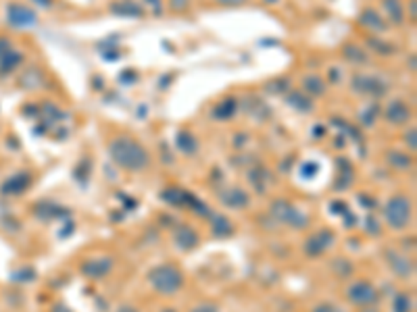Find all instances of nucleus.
I'll use <instances>...</instances> for the list:
<instances>
[{
  "mask_svg": "<svg viewBox=\"0 0 417 312\" xmlns=\"http://www.w3.org/2000/svg\"><path fill=\"white\" fill-rule=\"evenodd\" d=\"M108 156L119 169L130 171V173H140V171L149 169V164H151L149 150L140 142H136L132 138H125V136L111 140Z\"/></svg>",
  "mask_w": 417,
  "mask_h": 312,
  "instance_id": "obj_1",
  "label": "nucleus"
},
{
  "mask_svg": "<svg viewBox=\"0 0 417 312\" xmlns=\"http://www.w3.org/2000/svg\"><path fill=\"white\" fill-rule=\"evenodd\" d=\"M149 283L161 296H175L184 287V273L175 264H158L149 273Z\"/></svg>",
  "mask_w": 417,
  "mask_h": 312,
  "instance_id": "obj_2",
  "label": "nucleus"
},
{
  "mask_svg": "<svg viewBox=\"0 0 417 312\" xmlns=\"http://www.w3.org/2000/svg\"><path fill=\"white\" fill-rule=\"evenodd\" d=\"M411 214H413V202L409 196L405 194H394L386 207H384V219H386V225L394 231H403L409 227L411 223Z\"/></svg>",
  "mask_w": 417,
  "mask_h": 312,
  "instance_id": "obj_3",
  "label": "nucleus"
},
{
  "mask_svg": "<svg viewBox=\"0 0 417 312\" xmlns=\"http://www.w3.org/2000/svg\"><path fill=\"white\" fill-rule=\"evenodd\" d=\"M271 214L280 221V223H286L294 229H305L309 225V216L305 212H301L297 207H292L290 202L286 200H278L271 204Z\"/></svg>",
  "mask_w": 417,
  "mask_h": 312,
  "instance_id": "obj_4",
  "label": "nucleus"
},
{
  "mask_svg": "<svg viewBox=\"0 0 417 312\" xmlns=\"http://www.w3.org/2000/svg\"><path fill=\"white\" fill-rule=\"evenodd\" d=\"M6 21L15 30H32L38 25V15L34 8H30L21 2H13L6 8Z\"/></svg>",
  "mask_w": 417,
  "mask_h": 312,
  "instance_id": "obj_5",
  "label": "nucleus"
},
{
  "mask_svg": "<svg viewBox=\"0 0 417 312\" xmlns=\"http://www.w3.org/2000/svg\"><path fill=\"white\" fill-rule=\"evenodd\" d=\"M347 298H349L351 304L367 308V306H373L378 302V290H375L373 283H369L365 279H359V281H355V283L349 285Z\"/></svg>",
  "mask_w": 417,
  "mask_h": 312,
  "instance_id": "obj_6",
  "label": "nucleus"
},
{
  "mask_svg": "<svg viewBox=\"0 0 417 312\" xmlns=\"http://www.w3.org/2000/svg\"><path fill=\"white\" fill-rule=\"evenodd\" d=\"M353 90L357 94H367V96H373V98H382L388 94V84L382 82L380 77L375 75H363V73H357L351 82Z\"/></svg>",
  "mask_w": 417,
  "mask_h": 312,
  "instance_id": "obj_7",
  "label": "nucleus"
},
{
  "mask_svg": "<svg viewBox=\"0 0 417 312\" xmlns=\"http://www.w3.org/2000/svg\"><path fill=\"white\" fill-rule=\"evenodd\" d=\"M334 246V233L330 229H319L305 242V254L309 259H319L323 256L330 248Z\"/></svg>",
  "mask_w": 417,
  "mask_h": 312,
  "instance_id": "obj_8",
  "label": "nucleus"
},
{
  "mask_svg": "<svg viewBox=\"0 0 417 312\" xmlns=\"http://www.w3.org/2000/svg\"><path fill=\"white\" fill-rule=\"evenodd\" d=\"M173 244H175V248H180L182 252H190V250H194V248L201 244V238H199V233H197L192 227H188V225H178L175 231H173Z\"/></svg>",
  "mask_w": 417,
  "mask_h": 312,
  "instance_id": "obj_9",
  "label": "nucleus"
},
{
  "mask_svg": "<svg viewBox=\"0 0 417 312\" xmlns=\"http://www.w3.org/2000/svg\"><path fill=\"white\" fill-rule=\"evenodd\" d=\"M384 119L390 125H405V123L411 121V108H409V104L403 103V100H392L384 110Z\"/></svg>",
  "mask_w": 417,
  "mask_h": 312,
  "instance_id": "obj_10",
  "label": "nucleus"
},
{
  "mask_svg": "<svg viewBox=\"0 0 417 312\" xmlns=\"http://www.w3.org/2000/svg\"><path fill=\"white\" fill-rule=\"evenodd\" d=\"M219 200H221L223 207L234 208V210L249 208V204H251V196L242 188H228V190H223L219 194Z\"/></svg>",
  "mask_w": 417,
  "mask_h": 312,
  "instance_id": "obj_11",
  "label": "nucleus"
},
{
  "mask_svg": "<svg viewBox=\"0 0 417 312\" xmlns=\"http://www.w3.org/2000/svg\"><path fill=\"white\" fill-rule=\"evenodd\" d=\"M113 268V259L101 256V259H90L82 264V273L90 279H103Z\"/></svg>",
  "mask_w": 417,
  "mask_h": 312,
  "instance_id": "obj_12",
  "label": "nucleus"
},
{
  "mask_svg": "<svg viewBox=\"0 0 417 312\" xmlns=\"http://www.w3.org/2000/svg\"><path fill=\"white\" fill-rule=\"evenodd\" d=\"M30 186H32V175L25 173V171H21V173H15L13 177H8V179L2 183V194L19 196V194H23Z\"/></svg>",
  "mask_w": 417,
  "mask_h": 312,
  "instance_id": "obj_13",
  "label": "nucleus"
},
{
  "mask_svg": "<svg viewBox=\"0 0 417 312\" xmlns=\"http://www.w3.org/2000/svg\"><path fill=\"white\" fill-rule=\"evenodd\" d=\"M386 260H388V264H390L394 275H399V277H411L413 275V260L409 256L399 254V252L392 250V252L386 254Z\"/></svg>",
  "mask_w": 417,
  "mask_h": 312,
  "instance_id": "obj_14",
  "label": "nucleus"
},
{
  "mask_svg": "<svg viewBox=\"0 0 417 312\" xmlns=\"http://www.w3.org/2000/svg\"><path fill=\"white\" fill-rule=\"evenodd\" d=\"M359 23L363 25L365 30H371V32H375V34H382V32L388 30V23H386V21L382 19V15L375 13L373 8H363V11H361Z\"/></svg>",
  "mask_w": 417,
  "mask_h": 312,
  "instance_id": "obj_15",
  "label": "nucleus"
},
{
  "mask_svg": "<svg viewBox=\"0 0 417 312\" xmlns=\"http://www.w3.org/2000/svg\"><path fill=\"white\" fill-rule=\"evenodd\" d=\"M303 92L311 98H317V96H323L328 92V84L321 75L317 73H311V75H305L303 77Z\"/></svg>",
  "mask_w": 417,
  "mask_h": 312,
  "instance_id": "obj_16",
  "label": "nucleus"
},
{
  "mask_svg": "<svg viewBox=\"0 0 417 312\" xmlns=\"http://www.w3.org/2000/svg\"><path fill=\"white\" fill-rule=\"evenodd\" d=\"M208 216H211V233L215 238L225 240V238L234 235V225L228 216H223V214H208Z\"/></svg>",
  "mask_w": 417,
  "mask_h": 312,
  "instance_id": "obj_17",
  "label": "nucleus"
},
{
  "mask_svg": "<svg viewBox=\"0 0 417 312\" xmlns=\"http://www.w3.org/2000/svg\"><path fill=\"white\" fill-rule=\"evenodd\" d=\"M286 104L299 112H311L313 110V100L311 96H307L303 90H290L286 94Z\"/></svg>",
  "mask_w": 417,
  "mask_h": 312,
  "instance_id": "obj_18",
  "label": "nucleus"
},
{
  "mask_svg": "<svg viewBox=\"0 0 417 312\" xmlns=\"http://www.w3.org/2000/svg\"><path fill=\"white\" fill-rule=\"evenodd\" d=\"M111 13L113 15H119V17H142L144 15V8L138 2L125 0V2H113L111 4Z\"/></svg>",
  "mask_w": 417,
  "mask_h": 312,
  "instance_id": "obj_19",
  "label": "nucleus"
},
{
  "mask_svg": "<svg viewBox=\"0 0 417 312\" xmlns=\"http://www.w3.org/2000/svg\"><path fill=\"white\" fill-rule=\"evenodd\" d=\"M382 6H384L388 19L394 25H403L405 23V6H403V0H382Z\"/></svg>",
  "mask_w": 417,
  "mask_h": 312,
  "instance_id": "obj_20",
  "label": "nucleus"
},
{
  "mask_svg": "<svg viewBox=\"0 0 417 312\" xmlns=\"http://www.w3.org/2000/svg\"><path fill=\"white\" fill-rule=\"evenodd\" d=\"M236 110H238L236 98H225V100H221V103L213 106L211 115H213V119H217V121H225V119H232V117L236 115Z\"/></svg>",
  "mask_w": 417,
  "mask_h": 312,
  "instance_id": "obj_21",
  "label": "nucleus"
},
{
  "mask_svg": "<svg viewBox=\"0 0 417 312\" xmlns=\"http://www.w3.org/2000/svg\"><path fill=\"white\" fill-rule=\"evenodd\" d=\"M342 56L349 60V63H353V65H367L369 63V54L367 51H363L359 44H344L342 46Z\"/></svg>",
  "mask_w": 417,
  "mask_h": 312,
  "instance_id": "obj_22",
  "label": "nucleus"
},
{
  "mask_svg": "<svg viewBox=\"0 0 417 312\" xmlns=\"http://www.w3.org/2000/svg\"><path fill=\"white\" fill-rule=\"evenodd\" d=\"M175 146L184 152V155H194L199 150V142L190 131H180L175 136Z\"/></svg>",
  "mask_w": 417,
  "mask_h": 312,
  "instance_id": "obj_23",
  "label": "nucleus"
},
{
  "mask_svg": "<svg viewBox=\"0 0 417 312\" xmlns=\"http://www.w3.org/2000/svg\"><path fill=\"white\" fill-rule=\"evenodd\" d=\"M21 60H23V54L19 51H8L4 56H0V71L2 73H8V71H13L17 65H21Z\"/></svg>",
  "mask_w": 417,
  "mask_h": 312,
  "instance_id": "obj_24",
  "label": "nucleus"
},
{
  "mask_svg": "<svg viewBox=\"0 0 417 312\" xmlns=\"http://www.w3.org/2000/svg\"><path fill=\"white\" fill-rule=\"evenodd\" d=\"M388 162L394 167V169H411L413 164V156H409L407 152H399V150H392L388 152Z\"/></svg>",
  "mask_w": 417,
  "mask_h": 312,
  "instance_id": "obj_25",
  "label": "nucleus"
},
{
  "mask_svg": "<svg viewBox=\"0 0 417 312\" xmlns=\"http://www.w3.org/2000/svg\"><path fill=\"white\" fill-rule=\"evenodd\" d=\"M265 90H267L269 94H286V92H290L292 88H290V82H288L286 77H278V79L267 82V84H265Z\"/></svg>",
  "mask_w": 417,
  "mask_h": 312,
  "instance_id": "obj_26",
  "label": "nucleus"
},
{
  "mask_svg": "<svg viewBox=\"0 0 417 312\" xmlns=\"http://www.w3.org/2000/svg\"><path fill=\"white\" fill-rule=\"evenodd\" d=\"M353 262L347 259H336L332 262V273L336 275V277H351L353 275Z\"/></svg>",
  "mask_w": 417,
  "mask_h": 312,
  "instance_id": "obj_27",
  "label": "nucleus"
},
{
  "mask_svg": "<svg viewBox=\"0 0 417 312\" xmlns=\"http://www.w3.org/2000/svg\"><path fill=\"white\" fill-rule=\"evenodd\" d=\"M413 308V300L409 294H399L392 302V312H411Z\"/></svg>",
  "mask_w": 417,
  "mask_h": 312,
  "instance_id": "obj_28",
  "label": "nucleus"
},
{
  "mask_svg": "<svg viewBox=\"0 0 417 312\" xmlns=\"http://www.w3.org/2000/svg\"><path fill=\"white\" fill-rule=\"evenodd\" d=\"M367 44L373 48V51L378 52V54H382V56H388V54H392V52L397 51L392 44H388V42H384L382 38H369L367 40Z\"/></svg>",
  "mask_w": 417,
  "mask_h": 312,
  "instance_id": "obj_29",
  "label": "nucleus"
},
{
  "mask_svg": "<svg viewBox=\"0 0 417 312\" xmlns=\"http://www.w3.org/2000/svg\"><path fill=\"white\" fill-rule=\"evenodd\" d=\"M378 112H380V108H378V104H371L367 110H363L359 117H361V123H363L365 127H371L373 125V121H375V117H378Z\"/></svg>",
  "mask_w": 417,
  "mask_h": 312,
  "instance_id": "obj_30",
  "label": "nucleus"
},
{
  "mask_svg": "<svg viewBox=\"0 0 417 312\" xmlns=\"http://www.w3.org/2000/svg\"><path fill=\"white\" fill-rule=\"evenodd\" d=\"M405 144L409 146V150H411V152H416V148H417V129L416 127H411V129L405 134Z\"/></svg>",
  "mask_w": 417,
  "mask_h": 312,
  "instance_id": "obj_31",
  "label": "nucleus"
},
{
  "mask_svg": "<svg viewBox=\"0 0 417 312\" xmlns=\"http://www.w3.org/2000/svg\"><path fill=\"white\" fill-rule=\"evenodd\" d=\"M169 6H171V11L182 13V11H186L190 6V0H169Z\"/></svg>",
  "mask_w": 417,
  "mask_h": 312,
  "instance_id": "obj_32",
  "label": "nucleus"
},
{
  "mask_svg": "<svg viewBox=\"0 0 417 312\" xmlns=\"http://www.w3.org/2000/svg\"><path fill=\"white\" fill-rule=\"evenodd\" d=\"M313 312H342L336 304H330V302H323V304H317Z\"/></svg>",
  "mask_w": 417,
  "mask_h": 312,
  "instance_id": "obj_33",
  "label": "nucleus"
},
{
  "mask_svg": "<svg viewBox=\"0 0 417 312\" xmlns=\"http://www.w3.org/2000/svg\"><path fill=\"white\" fill-rule=\"evenodd\" d=\"M190 312H219V308L213 304V302H203V304H199V306H194Z\"/></svg>",
  "mask_w": 417,
  "mask_h": 312,
  "instance_id": "obj_34",
  "label": "nucleus"
},
{
  "mask_svg": "<svg viewBox=\"0 0 417 312\" xmlns=\"http://www.w3.org/2000/svg\"><path fill=\"white\" fill-rule=\"evenodd\" d=\"M215 2L221 6H230V8H238V6L247 4V0H215Z\"/></svg>",
  "mask_w": 417,
  "mask_h": 312,
  "instance_id": "obj_35",
  "label": "nucleus"
},
{
  "mask_svg": "<svg viewBox=\"0 0 417 312\" xmlns=\"http://www.w3.org/2000/svg\"><path fill=\"white\" fill-rule=\"evenodd\" d=\"M8 51H13V44L6 38H0V56H4Z\"/></svg>",
  "mask_w": 417,
  "mask_h": 312,
  "instance_id": "obj_36",
  "label": "nucleus"
},
{
  "mask_svg": "<svg viewBox=\"0 0 417 312\" xmlns=\"http://www.w3.org/2000/svg\"><path fill=\"white\" fill-rule=\"evenodd\" d=\"M51 312H73L67 304H63V302H58V304H54L52 306V311Z\"/></svg>",
  "mask_w": 417,
  "mask_h": 312,
  "instance_id": "obj_37",
  "label": "nucleus"
},
{
  "mask_svg": "<svg viewBox=\"0 0 417 312\" xmlns=\"http://www.w3.org/2000/svg\"><path fill=\"white\" fill-rule=\"evenodd\" d=\"M40 8H52V4H54V0H34Z\"/></svg>",
  "mask_w": 417,
  "mask_h": 312,
  "instance_id": "obj_38",
  "label": "nucleus"
},
{
  "mask_svg": "<svg viewBox=\"0 0 417 312\" xmlns=\"http://www.w3.org/2000/svg\"><path fill=\"white\" fill-rule=\"evenodd\" d=\"M149 6H153V11L155 13H161V0H144Z\"/></svg>",
  "mask_w": 417,
  "mask_h": 312,
  "instance_id": "obj_39",
  "label": "nucleus"
},
{
  "mask_svg": "<svg viewBox=\"0 0 417 312\" xmlns=\"http://www.w3.org/2000/svg\"><path fill=\"white\" fill-rule=\"evenodd\" d=\"M115 312H138L134 306H130V304H123V306H119Z\"/></svg>",
  "mask_w": 417,
  "mask_h": 312,
  "instance_id": "obj_40",
  "label": "nucleus"
},
{
  "mask_svg": "<svg viewBox=\"0 0 417 312\" xmlns=\"http://www.w3.org/2000/svg\"><path fill=\"white\" fill-rule=\"evenodd\" d=\"M409 11H411V21H416V0L409 2Z\"/></svg>",
  "mask_w": 417,
  "mask_h": 312,
  "instance_id": "obj_41",
  "label": "nucleus"
},
{
  "mask_svg": "<svg viewBox=\"0 0 417 312\" xmlns=\"http://www.w3.org/2000/svg\"><path fill=\"white\" fill-rule=\"evenodd\" d=\"M163 312H175V311H173V308H165V311H163Z\"/></svg>",
  "mask_w": 417,
  "mask_h": 312,
  "instance_id": "obj_42",
  "label": "nucleus"
}]
</instances>
